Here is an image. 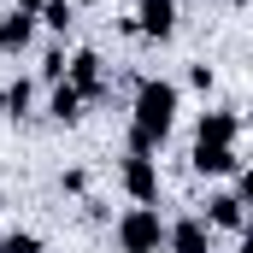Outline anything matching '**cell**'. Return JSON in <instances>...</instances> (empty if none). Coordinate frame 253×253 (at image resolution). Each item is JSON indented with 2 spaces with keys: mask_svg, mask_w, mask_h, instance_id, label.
<instances>
[{
  "mask_svg": "<svg viewBox=\"0 0 253 253\" xmlns=\"http://www.w3.org/2000/svg\"><path fill=\"white\" fill-rule=\"evenodd\" d=\"M171 118H177V83L147 77V83L135 88V129H147L153 141H165V135H171Z\"/></svg>",
  "mask_w": 253,
  "mask_h": 253,
  "instance_id": "1",
  "label": "cell"
},
{
  "mask_svg": "<svg viewBox=\"0 0 253 253\" xmlns=\"http://www.w3.org/2000/svg\"><path fill=\"white\" fill-rule=\"evenodd\" d=\"M118 248H124V253H159V248H165L159 206H129L124 218H118Z\"/></svg>",
  "mask_w": 253,
  "mask_h": 253,
  "instance_id": "2",
  "label": "cell"
},
{
  "mask_svg": "<svg viewBox=\"0 0 253 253\" xmlns=\"http://www.w3.org/2000/svg\"><path fill=\"white\" fill-rule=\"evenodd\" d=\"M124 189H129L135 206H153V200H159V165L141 159V153H129L124 159Z\"/></svg>",
  "mask_w": 253,
  "mask_h": 253,
  "instance_id": "3",
  "label": "cell"
},
{
  "mask_svg": "<svg viewBox=\"0 0 253 253\" xmlns=\"http://www.w3.org/2000/svg\"><path fill=\"white\" fill-rule=\"evenodd\" d=\"M165 248L171 253H212V224L206 218H177L165 230Z\"/></svg>",
  "mask_w": 253,
  "mask_h": 253,
  "instance_id": "4",
  "label": "cell"
},
{
  "mask_svg": "<svg viewBox=\"0 0 253 253\" xmlns=\"http://www.w3.org/2000/svg\"><path fill=\"white\" fill-rule=\"evenodd\" d=\"M65 83H71L83 100H100V94H106V83H100V59H94V53H77V59L65 65Z\"/></svg>",
  "mask_w": 253,
  "mask_h": 253,
  "instance_id": "5",
  "label": "cell"
},
{
  "mask_svg": "<svg viewBox=\"0 0 253 253\" xmlns=\"http://www.w3.org/2000/svg\"><path fill=\"white\" fill-rule=\"evenodd\" d=\"M236 135H242V118H236V112H206L194 141H200V147H236Z\"/></svg>",
  "mask_w": 253,
  "mask_h": 253,
  "instance_id": "6",
  "label": "cell"
},
{
  "mask_svg": "<svg viewBox=\"0 0 253 253\" xmlns=\"http://www.w3.org/2000/svg\"><path fill=\"white\" fill-rule=\"evenodd\" d=\"M135 30H147V36H171V30H177V0H141Z\"/></svg>",
  "mask_w": 253,
  "mask_h": 253,
  "instance_id": "7",
  "label": "cell"
},
{
  "mask_svg": "<svg viewBox=\"0 0 253 253\" xmlns=\"http://www.w3.org/2000/svg\"><path fill=\"white\" fill-rule=\"evenodd\" d=\"M242 194H212L206 200V224H218V230H242Z\"/></svg>",
  "mask_w": 253,
  "mask_h": 253,
  "instance_id": "8",
  "label": "cell"
},
{
  "mask_svg": "<svg viewBox=\"0 0 253 253\" xmlns=\"http://www.w3.org/2000/svg\"><path fill=\"white\" fill-rule=\"evenodd\" d=\"M194 171H200V177L236 171V147H200V141H194Z\"/></svg>",
  "mask_w": 253,
  "mask_h": 253,
  "instance_id": "9",
  "label": "cell"
},
{
  "mask_svg": "<svg viewBox=\"0 0 253 253\" xmlns=\"http://www.w3.org/2000/svg\"><path fill=\"white\" fill-rule=\"evenodd\" d=\"M30 30H36V24H30V12L0 18V53H6V47H24V42H30Z\"/></svg>",
  "mask_w": 253,
  "mask_h": 253,
  "instance_id": "10",
  "label": "cell"
},
{
  "mask_svg": "<svg viewBox=\"0 0 253 253\" xmlns=\"http://www.w3.org/2000/svg\"><path fill=\"white\" fill-rule=\"evenodd\" d=\"M47 112H53L59 124H71V118H83V94H77L71 83H59V88H53V106H47Z\"/></svg>",
  "mask_w": 253,
  "mask_h": 253,
  "instance_id": "11",
  "label": "cell"
},
{
  "mask_svg": "<svg viewBox=\"0 0 253 253\" xmlns=\"http://www.w3.org/2000/svg\"><path fill=\"white\" fill-rule=\"evenodd\" d=\"M42 24L47 30H71V0H42Z\"/></svg>",
  "mask_w": 253,
  "mask_h": 253,
  "instance_id": "12",
  "label": "cell"
},
{
  "mask_svg": "<svg viewBox=\"0 0 253 253\" xmlns=\"http://www.w3.org/2000/svg\"><path fill=\"white\" fill-rule=\"evenodd\" d=\"M0 253H42V242H36V236H6Z\"/></svg>",
  "mask_w": 253,
  "mask_h": 253,
  "instance_id": "13",
  "label": "cell"
},
{
  "mask_svg": "<svg viewBox=\"0 0 253 253\" xmlns=\"http://www.w3.org/2000/svg\"><path fill=\"white\" fill-rule=\"evenodd\" d=\"M24 106H30V83H12L6 88V112H24Z\"/></svg>",
  "mask_w": 253,
  "mask_h": 253,
  "instance_id": "14",
  "label": "cell"
},
{
  "mask_svg": "<svg viewBox=\"0 0 253 253\" xmlns=\"http://www.w3.org/2000/svg\"><path fill=\"white\" fill-rule=\"evenodd\" d=\"M42 77H53V83H59V77H65V53H47V65H42Z\"/></svg>",
  "mask_w": 253,
  "mask_h": 253,
  "instance_id": "15",
  "label": "cell"
},
{
  "mask_svg": "<svg viewBox=\"0 0 253 253\" xmlns=\"http://www.w3.org/2000/svg\"><path fill=\"white\" fill-rule=\"evenodd\" d=\"M18 12H30V18H36V12H42V0H18Z\"/></svg>",
  "mask_w": 253,
  "mask_h": 253,
  "instance_id": "16",
  "label": "cell"
}]
</instances>
